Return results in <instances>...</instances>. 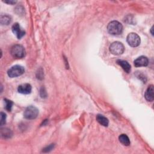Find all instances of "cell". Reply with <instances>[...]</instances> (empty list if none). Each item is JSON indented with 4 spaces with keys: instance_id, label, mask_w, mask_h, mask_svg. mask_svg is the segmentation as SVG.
<instances>
[{
    "instance_id": "obj_14",
    "label": "cell",
    "mask_w": 154,
    "mask_h": 154,
    "mask_svg": "<svg viewBox=\"0 0 154 154\" xmlns=\"http://www.w3.org/2000/svg\"><path fill=\"white\" fill-rule=\"evenodd\" d=\"M119 141L124 146H129L130 140L129 137L126 134H121L119 137Z\"/></svg>"
},
{
    "instance_id": "obj_19",
    "label": "cell",
    "mask_w": 154,
    "mask_h": 154,
    "mask_svg": "<svg viewBox=\"0 0 154 154\" xmlns=\"http://www.w3.org/2000/svg\"><path fill=\"white\" fill-rule=\"evenodd\" d=\"M153 26H152V27L151 28V29H150V32H151L152 35H153Z\"/></svg>"
},
{
    "instance_id": "obj_3",
    "label": "cell",
    "mask_w": 154,
    "mask_h": 154,
    "mask_svg": "<svg viewBox=\"0 0 154 154\" xmlns=\"http://www.w3.org/2000/svg\"><path fill=\"white\" fill-rule=\"evenodd\" d=\"M125 51L124 45L120 42H114L112 43L109 46L110 52L114 55H119L122 54Z\"/></svg>"
},
{
    "instance_id": "obj_18",
    "label": "cell",
    "mask_w": 154,
    "mask_h": 154,
    "mask_svg": "<svg viewBox=\"0 0 154 154\" xmlns=\"http://www.w3.org/2000/svg\"><path fill=\"white\" fill-rule=\"evenodd\" d=\"M4 2L5 3H7V4H14L16 3V1H4Z\"/></svg>"
},
{
    "instance_id": "obj_17",
    "label": "cell",
    "mask_w": 154,
    "mask_h": 154,
    "mask_svg": "<svg viewBox=\"0 0 154 154\" xmlns=\"http://www.w3.org/2000/svg\"><path fill=\"white\" fill-rule=\"evenodd\" d=\"M5 120H6V114L4 113L3 112H1V122L0 125L1 126L5 124Z\"/></svg>"
},
{
    "instance_id": "obj_2",
    "label": "cell",
    "mask_w": 154,
    "mask_h": 154,
    "mask_svg": "<svg viewBox=\"0 0 154 154\" xmlns=\"http://www.w3.org/2000/svg\"><path fill=\"white\" fill-rule=\"evenodd\" d=\"M10 53L13 57L17 59H19L25 57V50L22 45H15L11 47Z\"/></svg>"
},
{
    "instance_id": "obj_13",
    "label": "cell",
    "mask_w": 154,
    "mask_h": 154,
    "mask_svg": "<svg viewBox=\"0 0 154 154\" xmlns=\"http://www.w3.org/2000/svg\"><path fill=\"white\" fill-rule=\"evenodd\" d=\"M11 21V17L10 16L5 14H1L0 18V22L2 25H8Z\"/></svg>"
},
{
    "instance_id": "obj_5",
    "label": "cell",
    "mask_w": 154,
    "mask_h": 154,
    "mask_svg": "<svg viewBox=\"0 0 154 154\" xmlns=\"http://www.w3.org/2000/svg\"><path fill=\"white\" fill-rule=\"evenodd\" d=\"M25 72V69L20 65H15L12 66L7 71V74L10 78L17 77L22 75Z\"/></svg>"
},
{
    "instance_id": "obj_1",
    "label": "cell",
    "mask_w": 154,
    "mask_h": 154,
    "mask_svg": "<svg viewBox=\"0 0 154 154\" xmlns=\"http://www.w3.org/2000/svg\"><path fill=\"white\" fill-rule=\"evenodd\" d=\"M107 30L108 32L112 35H119L122 32L123 26L119 22L113 20L108 23Z\"/></svg>"
},
{
    "instance_id": "obj_8",
    "label": "cell",
    "mask_w": 154,
    "mask_h": 154,
    "mask_svg": "<svg viewBox=\"0 0 154 154\" xmlns=\"http://www.w3.org/2000/svg\"><path fill=\"white\" fill-rule=\"evenodd\" d=\"M149 64V60L146 56H140L134 61V64L135 67H145Z\"/></svg>"
},
{
    "instance_id": "obj_6",
    "label": "cell",
    "mask_w": 154,
    "mask_h": 154,
    "mask_svg": "<svg viewBox=\"0 0 154 154\" xmlns=\"http://www.w3.org/2000/svg\"><path fill=\"white\" fill-rule=\"evenodd\" d=\"M126 41L128 45L132 47H137L140 44V37L135 32L129 33L126 37Z\"/></svg>"
},
{
    "instance_id": "obj_16",
    "label": "cell",
    "mask_w": 154,
    "mask_h": 154,
    "mask_svg": "<svg viewBox=\"0 0 154 154\" xmlns=\"http://www.w3.org/2000/svg\"><path fill=\"white\" fill-rule=\"evenodd\" d=\"M4 101H5V109L8 111H10L13 106V102L7 99H4Z\"/></svg>"
},
{
    "instance_id": "obj_9",
    "label": "cell",
    "mask_w": 154,
    "mask_h": 154,
    "mask_svg": "<svg viewBox=\"0 0 154 154\" xmlns=\"http://www.w3.org/2000/svg\"><path fill=\"white\" fill-rule=\"evenodd\" d=\"M32 87L29 84L25 83L19 85L17 88V91L19 93L23 94H28L31 92Z\"/></svg>"
},
{
    "instance_id": "obj_12",
    "label": "cell",
    "mask_w": 154,
    "mask_h": 154,
    "mask_svg": "<svg viewBox=\"0 0 154 154\" xmlns=\"http://www.w3.org/2000/svg\"><path fill=\"white\" fill-rule=\"evenodd\" d=\"M97 122L103 126H108L109 124L108 119L101 114H97L96 116Z\"/></svg>"
},
{
    "instance_id": "obj_10",
    "label": "cell",
    "mask_w": 154,
    "mask_h": 154,
    "mask_svg": "<svg viewBox=\"0 0 154 154\" xmlns=\"http://www.w3.org/2000/svg\"><path fill=\"white\" fill-rule=\"evenodd\" d=\"M144 97L148 102H152L154 99V88L153 85H149L144 94Z\"/></svg>"
},
{
    "instance_id": "obj_15",
    "label": "cell",
    "mask_w": 154,
    "mask_h": 154,
    "mask_svg": "<svg viewBox=\"0 0 154 154\" xmlns=\"http://www.w3.org/2000/svg\"><path fill=\"white\" fill-rule=\"evenodd\" d=\"M1 135L5 138H10L11 136L12 135V133L9 129L3 128V129H1Z\"/></svg>"
},
{
    "instance_id": "obj_11",
    "label": "cell",
    "mask_w": 154,
    "mask_h": 154,
    "mask_svg": "<svg viewBox=\"0 0 154 154\" xmlns=\"http://www.w3.org/2000/svg\"><path fill=\"white\" fill-rule=\"evenodd\" d=\"M117 63L122 67V68L123 69V70L126 73H129L131 71V65L128 63V61L123 60H117Z\"/></svg>"
},
{
    "instance_id": "obj_4",
    "label": "cell",
    "mask_w": 154,
    "mask_h": 154,
    "mask_svg": "<svg viewBox=\"0 0 154 154\" xmlns=\"http://www.w3.org/2000/svg\"><path fill=\"white\" fill-rule=\"evenodd\" d=\"M38 114V109L34 106L30 105L26 108L23 112L24 117L26 119H35Z\"/></svg>"
},
{
    "instance_id": "obj_7",
    "label": "cell",
    "mask_w": 154,
    "mask_h": 154,
    "mask_svg": "<svg viewBox=\"0 0 154 154\" xmlns=\"http://www.w3.org/2000/svg\"><path fill=\"white\" fill-rule=\"evenodd\" d=\"M11 29L18 39H20L25 34V31L20 28V26L18 23H15L13 24L11 27Z\"/></svg>"
}]
</instances>
